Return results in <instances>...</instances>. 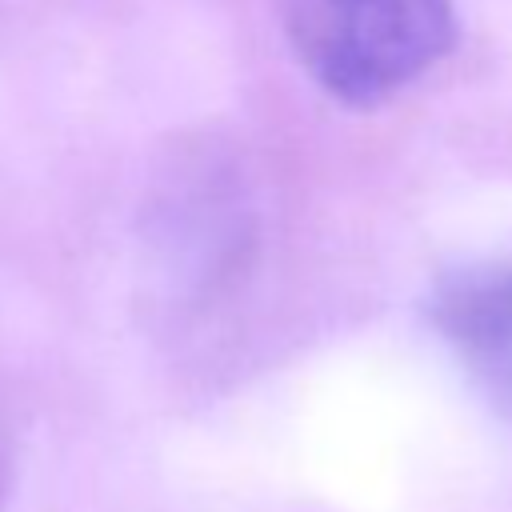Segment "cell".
Returning <instances> with one entry per match:
<instances>
[{
	"label": "cell",
	"instance_id": "obj_1",
	"mask_svg": "<svg viewBox=\"0 0 512 512\" xmlns=\"http://www.w3.org/2000/svg\"><path fill=\"white\" fill-rule=\"evenodd\" d=\"M300 68L340 104L372 108L416 84L456 40L452 0H272Z\"/></svg>",
	"mask_w": 512,
	"mask_h": 512
},
{
	"label": "cell",
	"instance_id": "obj_2",
	"mask_svg": "<svg viewBox=\"0 0 512 512\" xmlns=\"http://www.w3.org/2000/svg\"><path fill=\"white\" fill-rule=\"evenodd\" d=\"M424 312L484 400L512 420V256L436 276Z\"/></svg>",
	"mask_w": 512,
	"mask_h": 512
},
{
	"label": "cell",
	"instance_id": "obj_3",
	"mask_svg": "<svg viewBox=\"0 0 512 512\" xmlns=\"http://www.w3.org/2000/svg\"><path fill=\"white\" fill-rule=\"evenodd\" d=\"M8 488H12V432H8V416L0 408V508L8 500Z\"/></svg>",
	"mask_w": 512,
	"mask_h": 512
}]
</instances>
